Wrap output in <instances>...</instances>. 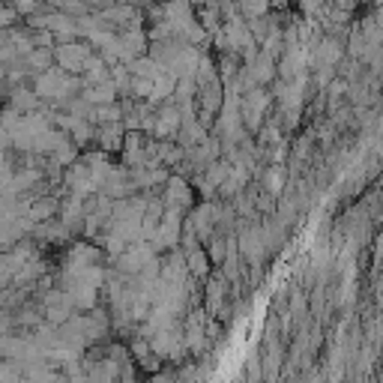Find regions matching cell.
Returning <instances> with one entry per match:
<instances>
[{
	"label": "cell",
	"mask_w": 383,
	"mask_h": 383,
	"mask_svg": "<svg viewBox=\"0 0 383 383\" xmlns=\"http://www.w3.org/2000/svg\"><path fill=\"white\" fill-rule=\"evenodd\" d=\"M9 18H13V13H9V9H0V27H6Z\"/></svg>",
	"instance_id": "obj_2"
},
{
	"label": "cell",
	"mask_w": 383,
	"mask_h": 383,
	"mask_svg": "<svg viewBox=\"0 0 383 383\" xmlns=\"http://www.w3.org/2000/svg\"><path fill=\"white\" fill-rule=\"evenodd\" d=\"M9 177H13V168H9V159H6V156H0V189H6Z\"/></svg>",
	"instance_id": "obj_1"
},
{
	"label": "cell",
	"mask_w": 383,
	"mask_h": 383,
	"mask_svg": "<svg viewBox=\"0 0 383 383\" xmlns=\"http://www.w3.org/2000/svg\"><path fill=\"white\" fill-rule=\"evenodd\" d=\"M0 356H4V339H0Z\"/></svg>",
	"instance_id": "obj_3"
}]
</instances>
